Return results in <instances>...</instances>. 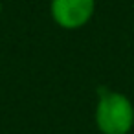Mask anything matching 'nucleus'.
I'll return each instance as SVG.
<instances>
[{
  "instance_id": "f257e3e1",
  "label": "nucleus",
  "mask_w": 134,
  "mask_h": 134,
  "mask_svg": "<svg viewBox=\"0 0 134 134\" xmlns=\"http://www.w3.org/2000/svg\"><path fill=\"white\" fill-rule=\"evenodd\" d=\"M94 118L101 134H129L134 127V105L125 94L99 88Z\"/></svg>"
},
{
  "instance_id": "f03ea898",
  "label": "nucleus",
  "mask_w": 134,
  "mask_h": 134,
  "mask_svg": "<svg viewBox=\"0 0 134 134\" xmlns=\"http://www.w3.org/2000/svg\"><path fill=\"white\" fill-rule=\"evenodd\" d=\"M52 19L64 30H79L90 22L96 11V0H52Z\"/></svg>"
}]
</instances>
